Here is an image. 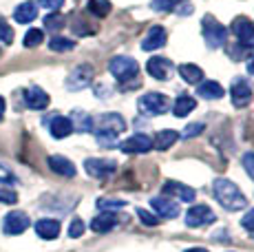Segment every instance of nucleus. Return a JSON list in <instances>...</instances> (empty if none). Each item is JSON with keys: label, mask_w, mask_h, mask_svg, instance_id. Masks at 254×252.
<instances>
[{"label": "nucleus", "mask_w": 254, "mask_h": 252, "mask_svg": "<svg viewBox=\"0 0 254 252\" xmlns=\"http://www.w3.org/2000/svg\"><path fill=\"white\" fill-rule=\"evenodd\" d=\"M38 16V7L36 2H31V0H27V2L18 4L16 11H13V18H16V22H20V25H29V22H33Z\"/></svg>", "instance_id": "nucleus-20"}, {"label": "nucleus", "mask_w": 254, "mask_h": 252, "mask_svg": "<svg viewBox=\"0 0 254 252\" xmlns=\"http://www.w3.org/2000/svg\"><path fill=\"white\" fill-rule=\"evenodd\" d=\"M248 73L254 75V56L250 58V60H248Z\"/></svg>", "instance_id": "nucleus-43"}, {"label": "nucleus", "mask_w": 254, "mask_h": 252, "mask_svg": "<svg viewBox=\"0 0 254 252\" xmlns=\"http://www.w3.org/2000/svg\"><path fill=\"white\" fill-rule=\"evenodd\" d=\"M179 75H182L188 84H201L203 82V71L199 69L197 64H190V62L179 64Z\"/></svg>", "instance_id": "nucleus-25"}, {"label": "nucleus", "mask_w": 254, "mask_h": 252, "mask_svg": "<svg viewBox=\"0 0 254 252\" xmlns=\"http://www.w3.org/2000/svg\"><path fill=\"white\" fill-rule=\"evenodd\" d=\"M91 82H93V69L89 64H82L66 77V89L82 91V89H86V86H91Z\"/></svg>", "instance_id": "nucleus-10"}, {"label": "nucleus", "mask_w": 254, "mask_h": 252, "mask_svg": "<svg viewBox=\"0 0 254 252\" xmlns=\"http://www.w3.org/2000/svg\"><path fill=\"white\" fill-rule=\"evenodd\" d=\"M124 206H126V201H122V199H106V197L97 199V208L102 212H115V210H122Z\"/></svg>", "instance_id": "nucleus-31"}, {"label": "nucleus", "mask_w": 254, "mask_h": 252, "mask_svg": "<svg viewBox=\"0 0 254 252\" xmlns=\"http://www.w3.org/2000/svg\"><path fill=\"white\" fill-rule=\"evenodd\" d=\"M201 36L203 40H206V45L210 49H219V47L226 45L228 40V29L221 25V22L217 20V18L212 16V13H206L201 20Z\"/></svg>", "instance_id": "nucleus-2"}, {"label": "nucleus", "mask_w": 254, "mask_h": 252, "mask_svg": "<svg viewBox=\"0 0 254 252\" xmlns=\"http://www.w3.org/2000/svg\"><path fill=\"white\" fill-rule=\"evenodd\" d=\"M86 9H89L93 16L104 18V16H109V13H111V2H109V0H89Z\"/></svg>", "instance_id": "nucleus-28"}, {"label": "nucleus", "mask_w": 254, "mask_h": 252, "mask_svg": "<svg viewBox=\"0 0 254 252\" xmlns=\"http://www.w3.org/2000/svg\"><path fill=\"white\" fill-rule=\"evenodd\" d=\"M197 95L203 100H219L223 98V86L214 80H206L197 86Z\"/></svg>", "instance_id": "nucleus-22"}, {"label": "nucleus", "mask_w": 254, "mask_h": 252, "mask_svg": "<svg viewBox=\"0 0 254 252\" xmlns=\"http://www.w3.org/2000/svg\"><path fill=\"white\" fill-rule=\"evenodd\" d=\"M71 124L75 130H80V133H91L93 130V118L89 113H84V111H73L71 115Z\"/></svg>", "instance_id": "nucleus-27"}, {"label": "nucleus", "mask_w": 254, "mask_h": 252, "mask_svg": "<svg viewBox=\"0 0 254 252\" xmlns=\"http://www.w3.org/2000/svg\"><path fill=\"white\" fill-rule=\"evenodd\" d=\"M214 219H217V217H214V212L210 210V206H206V203H197V206H192L186 212V224H188V228L208 226V224H212Z\"/></svg>", "instance_id": "nucleus-6"}, {"label": "nucleus", "mask_w": 254, "mask_h": 252, "mask_svg": "<svg viewBox=\"0 0 254 252\" xmlns=\"http://www.w3.org/2000/svg\"><path fill=\"white\" fill-rule=\"evenodd\" d=\"M115 224H117V219H115L113 212H100V215L91 221V230L109 232V230H113V228H115Z\"/></svg>", "instance_id": "nucleus-26"}, {"label": "nucleus", "mask_w": 254, "mask_h": 252, "mask_svg": "<svg viewBox=\"0 0 254 252\" xmlns=\"http://www.w3.org/2000/svg\"><path fill=\"white\" fill-rule=\"evenodd\" d=\"M177 139H179L177 130H173V128L159 130V133L153 137V148H157V151H168V148L173 146Z\"/></svg>", "instance_id": "nucleus-23"}, {"label": "nucleus", "mask_w": 254, "mask_h": 252, "mask_svg": "<svg viewBox=\"0 0 254 252\" xmlns=\"http://www.w3.org/2000/svg\"><path fill=\"white\" fill-rule=\"evenodd\" d=\"M182 16H186V13H192V4H179V11Z\"/></svg>", "instance_id": "nucleus-42"}, {"label": "nucleus", "mask_w": 254, "mask_h": 252, "mask_svg": "<svg viewBox=\"0 0 254 252\" xmlns=\"http://www.w3.org/2000/svg\"><path fill=\"white\" fill-rule=\"evenodd\" d=\"M241 162H243V168H246V171H248V175H250V177L254 179V151H252V153H246V155H243V159H241Z\"/></svg>", "instance_id": "nucleus-38"}, {"label": "nucleus", "mask_w": 254, "mask_h": 252, "mask_svg": "<svg viewBox=\"0 0 254 252\" xmlns=\"http://www.w3.org/2000/svg\"><path fill=\"white\" fill-rule=\"evenodd\" d=\"M13 42V29L0 18V45H11Z\"/></svg>", "instance_id": "nucleus-34"}, {"label": "nucleus", "mask_w": 254, "mask_h": 252, "mask_svg": "<svg viewBox=\"0 0 254 252\" xmlns=\"http://www.w3.org/2000/svg\"><path fill=\"white\" fill-rule=\"evenodd\" d=\"M194 109H197V100H194L192 95H179V98L175 100V104H173L175 118H186V115L192 113Z\"/></svg>", "instance_id": "nucleus-24"}, {"label": "nucleus", "mask_w": 254, "mask_h": 252, "mask_svg": "<svg viewBox=\"0 0 254 252\" xmlns=\"http://www.w3.org/2000/svg\"><path fill=\"white\" fill-rule=\"evenodd\" d=\"M212 190H214V199H217L223 208H226V210H230V212L243 210V208L248 206L246 197H243V192L237 188V184L230 182V179H226V177L214 179Z\"/></svg>", "instance_id": "nucleus-1"}, {"label": "nucleus", "mask_w": 254, "mask_h": 252, "mask_svg": "<svg viewBox=\"0 0 254 252\" xmlns=\"http://www.w3.org/2000/svg\"><path fill=\"white\" fill-rule=\"evenodd\" d=\"M109 71L113 73V77H117V80H122V82H137V71H139V66H137V62L133 60V58H128V56H117L113 58V60L109 62Z\"/></svg>", "instance_id": "nucleus-3"}, {"label": "nucleus", "mask_w": 254, "mask_h": 252, "mask_svg": "<svg viewBox=\"0 0 254 252\" xmlns=\"http://www.w3.org/2000/svg\"><path fill=\"white\" fill-rule=\"evenodd\" d=\"M182 2L184 0H153L150 7H153L155 11H173V9H177Z\"/></svg>", "instance_id": "nucleus-33"}, {"label": "nucleus", "mask_w": 254, "mask_h": 252, "mask_svg": "<svg viewBox=\"0 0 254 252\" xmlns=\"http://www.w3.org/2000/svg\"><path fill=\"white\" fill-rule=\"evenodd\" d=\"M97 130H102V133H111V135H120V133L126 130V122L122 120L120 113H104L100 118Z\"/></svg>", "instance_id": "nucleus-15"}, {"label": "nucleus", "mask_w": 254, "mask_h": 252, "mask_svg": "<svg viewBox=\"0 0 254 252\" xmlns=\"http://www.w3.org/2000/svg\"><path fill=\"white\" fill-rule=\"evenodd\" d=\"M64 16L58 11L49 13V16H45V29H49V31H60V29H64Z\"/></svg>", "instance_id": "nucleus-29"}, {"label": "nucleus", "mask_w": 254, "mask_h": 252, "mask_svg": "<svg viewBox=\"0 0 254 252\" xmlns=\"http://www.w3.org/2000/svg\"><path fill=\"white\" fill-rule=\"evenodd\" d=\"M150 148H153V139L141 133L133 135V137H128L126 142L120 144V151L126 155H141V153H148Z\"/></svg>", "instance_id": "nucleus-8"}, {"label": "nucleus", "mask_w": 254, "mask_h": 252, "mask_svg": "<svg viewBox=\"0 0 254 252\" xmlns=\"http://www.w3.org/2000/svg\"><path fill=\"white\" fill-rule=\"evenodd\" d=\"M186 252H208L206 248H190V250H186Z\"/></svg>", "instance_id": "nucleus-45"}, {"label": "nucleus", "mask_w": 254, "mask_h": 252, "mask_svg": "<svg viewBox=\"0 0 254 252\" xmlns=\"http://www.w3.org/2000/svg\"><path fill=\"white\" fill-rule=\"evenodd\" d=\"M29 215L27 212H20V210H13L9 212L7 217H4L2 221V230L7 232V235H20V232H24L29 228Z\"/></svg>", "instance_id": "nucleus-12"}, {"label": "nucleus", "mask_w": 254, "mask_h": 252, "mask_svg": "<svg viewBox=\"0 0 254 252\" xmlns=\"http://www.w3.org/2000/svg\"><path fill=\"white\" fill-rule=\"evenodd\" d=\"M0 201L2 203H16L18 201V195H16V190H11V188H0Z\"/></svg>", "instance_id": "nucleus-37"}, {"label": "nucleus", "mask_w": 254, "mask_h": 252, "mask_svg": "<svg viewBox=\"0 0 254 252\" xmlns=\"http://www.w3.org/2000/svg\"><path fill=\"white\" fill-rule=\"evenodd\" d=\"M230 95H232V104L237 106V109H246V106L254 100L252 86H250V82H248L246 77H237V80L232 82Z\"/></svg>", "instance_id": "nucleus-5"}, {"label": "nucleus", "mask_w": 254, "mask_h": 252, "mask_svg": "<svg viewBox=\"0 0 254 252\" xmlns=\"http://www.w3.org/2000/svg\"><path fill=\"white\" fill-rule=\"evenodd\" d=\"M49 95L45 93V91L40 89V86H29L27 91H24V104L29 106V109L33 111H42L49 106Z\"/></svg>", "instance_id": "nucleus-17"}, {"label": "nucleus", "mask_w": 254, "mask_h": 252, "mask_svg": "<svg viewBox=\"0 0 254 252\" xmlns=\"http://www.w3.org/2000/svg\"><path fill=\"white\" fill-rule=\"evenodd\" d=\"M38 2H40L45 9H49V11H58V9L64 4V0H38Z\"/></svg>", "instance_id": "nucleus-40"}, {"label": "nucleus", "mask_w": 254, "mask_h": 252, "mask_svg": "<svg viewBox=\"0 0 254 252\" xmlns=\"http://www.w3.org/2000/svg\"><path fill=\"white\" fill-rule=\"evenodd\" d=\"M203 128H206V126H203L201 122H197V124H188V126L184 128V135H182V137H184V139L197 137V135H201V133H203Z\"/></svg>", "instance_id": "nucleus-35"}, {"label": "nucleus", "mask_w": 254, "mask_h": 252, "mask_svg": "<svg viewBox=\"0 0 254 252\" xmlns=\"http://www.w3.org/2000/svg\"><path fill=\"white\" fill-rule=\"evenodd\" d=\"M139 111L144 115H164L166 111L170 109V100L166 98L164 93H157V91H153V93H146L139 98Z\"/></svg>", "instance_id": "nucleus-4"}, {"label": "nucleus", "mask_w": 254, "mask_h": 252, "mask_svg": "<svg viewBox=\"0 0 254 252\" xmlns=\"http://www.w3.org/2000/svg\"><path fill=\"white\" fill-rule=\"evenodd\" d=\"M166 40H168L166 29L159 27V25H155V27L148 29L146 38L141 40V49H144V51H157V49H162V47L166 45Z\"/></svg>", "instance_id": "nucleus-13"}, {"label": "nucleus", "mask_w": 254, "mask_h": 252, "mask_svg": "<svg viewBox=\"0 0 254 252\" xmlns=\"http://www.w3.org/2000/svg\"><path fill=\"white\" fill-rule=\"evenodd\" d=\"M84 168H86V173H89L91 177L106 179V177H111L117 171V164L111 162V159H86Z\"/></svg>", "instance_id": "nucleus-9"}, {"label": "nucleus", "mask_w": 254, "mask_h": 252, "mask_svg": "<svg viewBox=\"0 0 254 252\" xmlns=\"http://www.w3.org/2000/svg\"><path fill=\"white\" fill-rule=\"evenodd\" d=\"M241 226L246 228V230H250L252 235H254V210L246 212V217H243V219H241Z\"/></svg>", "instance_id": "nucleus-41"}, {"label": "nucleus", "mask_w": 254, "mask_h": 252, "mask_svg": "<svg viewBox=\"0 0 254 252\" xmlns=\"http://www.w3.org/2000/svg\"><path fill=\"white\" fill-rule=\"evenodd\" d=\"M164 190H166V195H175L182 201H188V203L194 201V197H197V192H194L192 188L186 186V184H179V182H166Z\"/></svg>", "instance_id": "nucleus-18"}, {"label": "nucleus", "mask_w": 254, "mask_h": 252, "mask_svg": "<svg viewBox=\"0 0 254 252\" xmlns=\"http://www.w3.org/2000/svg\"><path fill=\"white\" fill-rule=\"evenodd\" d=\"M45 124H49V130H51V135L56 139H64L73 133L71 120L64 118V115H51L49 120H45Z\"/></svg>", "instance_id": "nucleus-14"}, {"label": "nucleus", "mask_w": 254, "mask_h": 252, "mask_svg": "<svg viewBox=\"0 0 254 252\" xmlns=\"http://www.w3.org/2000/svg\"><path fill=\"white\" fill-rule=\"evenodd\" d=\"M137 217H139L141 221H144L146 226H157V224H159V219H157V217H153V215H150V212L141 210V208H137Z\"/></svg>", "instance_id": "nucleus-39"}, {"label": "nucleus", "mask_w": 254, "mask_h": 252, "mask_svg": "<svg viewBox=\"0 0 254 252\" xmlns=\"http://www.w3.org/2000/svg\"><path fill=\"white\" fill-rule=\"evenodd\" d=\"M2 115H4V100L0 98V120H2Z\"/></svg>", "instance_id": "nucleus-44"}, {"label": "nucleus", "mask_w": 254, "mask_h": 252, "mask_svg": "<svg viewBox=\"0 0 254 252\" xmlns=\"http://www.w3.org/2000/svg\"><path fill=\"white\" fill-rule=\"evenodd\" d=\"M232 33L239 38L243 47H254V22L246 16H237L232 20Z\"/></svg>", "instance_id": "nucleus-7"}, {"label": "nucleus", "mask_w": 254, "mask_h": 252, "mask_svg": "<svg viewBox=\"0 0 254 252\" xmlns=\"http://www.w3.org/2000/svg\"><path fill=\"white\" fill-rule=\"evenodd\" d=\"M36 232H38V237H42V239H47V241L56 239V237L60 235V221H56V219L36 221Z\"/></svg>", "instance_id": "nucleus-21"}, {"label": "nucleus", "mask_w": 254, "mask_h": 252, "mask_svg": "<svg viewBox=\"0 0 254 252\" xmlns=\"http://www.w3.org/2000/svg\"><path fill=\"white\" fill-rule=\"evenodd\" d=\"M82 235H84V221L75 217V219L71 221V226H69V237L71 239H77V237H82Z\"/></svg>", "instance_id": "nucleus-36"}, {"label": "nucleus", "mask_w": 254, "mask_h": 252, "mask_svg": "<svg viewBox=\"0 0 254 252\" xmlns=\"http://www.w3.org/2000/svg\"><path fill=\"white\" fill-rule=\"evenodd\" d=\"M150 206H153V210L157 212L162 219H175V217L179 215V206L173 199H168V197H153Z\"/></svg>", "instance_id": "nucleus-16"}, {"label": "nucleus", "mask_w": 254, "mask_h": 252, "mask_svg": "<svg viewBox=\"0 0 254 252\" xmlns=\"http://www.w3.org/2000/svg\"><path fill=\"white\" fill-rule=\"evenodd\" d=\"M146 71H148L150 77H155V80H168L170 75H173V62L166 60L162 56H155L150 58L148 62H146Z\"/></svg>", "instance_id": "nucleus-11"}, {"label": "nucleus", "mask_w": 254, "mask_h": 252, "mask_svg": "<svg viewBox=\"0 0 254 252\" xmlns=\"http://www.w3.org/2000/svg\"><path fill=\"white\" fill-rule=\"evenodd\" d=\"M49 168L62 177H75V166H73V162H69V159L62 157V155H51V157H49Z\"/></svg>", "instance_id": "nucleus-19"}, {"label": "nucleus", "mask_w": 254, "mask_h": 252, "mask_svg": "<svg viewBox=\"0 0 254 252\" xmlns=\"http://www.w3.org/2000/svg\"><path fill=\"white\" fill-rule=\"evenodd\" d=\"M49 47H51V51H71L73 47H75V42L69 40V38H51V42H49Z\"/></svg>", "instance_id": "nucleus-32"}, {"label": "nucleus", "mask_w": 254, "mask_h": 252, "mask_svg": "<svg viewBox=\"0 0 254 252\" xmlns=\"http://www.w3.org/2000/svg\"><path fill=\"white\" fill-rule=\"evenodd\" d=\"M42 40H45V31L42 29H29L27 36H24V47H29V49L40 47Z\"/></svg>", "instance_id": "nucleus-30"}]
</instances>
